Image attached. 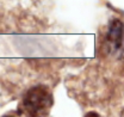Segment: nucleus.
Here are the masks:
<instances>
[{
  "mask_svg": "<svg viewBox=\"0 0 124 117\" xmlns=\"http://www.w3.org/2000/svg\"><path fill=\"white\" fill-rule=\"evenodd\" d=\"M54 103L51 92L46 86H35L30 88L23 98L22 106L31 116L46 115Z\"/></svg>",
  "mask_w": 124,
  "mask_h": 117,
  "instance_id": "obj_1",
  "label": "nucleus"
},
{
  "mask_svg": "<svg viewBox=\"0 0 124 117\" xmlns=\"http://www.w3.org/2000/svg\"><path fill=\"white\" fill-rule=\"evenodd\" d=\"M106 45L112 53H118L124 49V25L118 19L110 23L106 35Z\"/></svg>",
  "mask_w": 124,
  "mask_h": 117,
  "instance_id": "obj_2",
  "label": "nucleus"
}]
</instances>
